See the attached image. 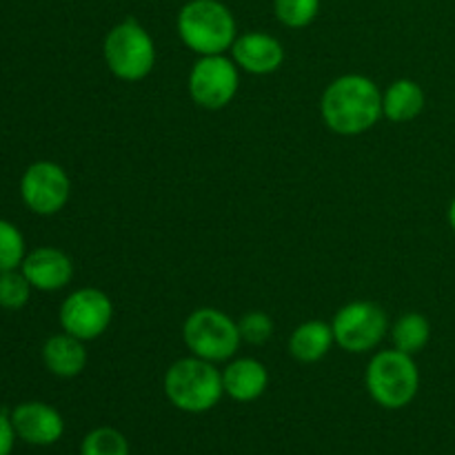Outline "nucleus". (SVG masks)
<instances>
[{"instance_id": "nucleus-25", "label": "nucleus", "mask_w": 455, "mask_h": 455, "mask_svg": "<svg viewBox=\"0 0 455 455\" xmlns=\"http://www.w3.org/2000/svg\"><path fill=\"white\" fill-rule=\"evenodd\" d=\"M447 218H449V225H451V229L455 231V198L451 200V204H449Z\"/></svg>"}, {"instance_id": "nucleus-15", "label": "nucleus", "mask_w": 455, "mask_h": 455, "mask_svg": "<svg viewBox=\"0 0 455 455\" xmlns=\"http://www.w3.org/2000/svg\"><path fill=\"white\" fill-rule=\"evenodd\" d=\"M43 363L58 378L80 376L84 371V367H87L84 342L69 336V333L52 336L43 347Z\"/></svg>"}, {"instance_id": "nucleus-6", "label": "nucleus", "mask_w": 455, "mask_h": 455, "mask_svg": "<svg viewBox=\"0 0 455 455\" xmlns=\"http://www.w3.org/2000/svg\"><path fill=\"white\" fill-rule=\"evenodd\" d=\"M182 336H185V342L191 354L196 358L209 360V363L229 360L238 351L240 342H243L238 323H234L229 315L218 309H212V307L194 311L185 320Z\"/></svg>"}, {"instance_id": "nucleus-3", "label": "nucleus", "mask_w": 455, "mask_h": 455, "mask_svg": "<svg viewBox=\"0 0 455 455\" xmlns=\"http://www.w3.org/2000/svg\"><path fill=\"white\" fill-rule=\"evenodd\" d=\"M164 394L169 403L187 413H204L220 403L225 387L222 373L203 358H182L164 373Z\"/></svg>"}, {"instance_id": "nucleus-2", "label": "nucleus", "mask_w": 455, "mask_h": 455, "mask_svg": "<svg viewBox=\"0 0 455 455\" xmlns=\"http://www.w3.org/2000/svg\"><path fill=\"white\" fill-rule=\"evenodd\" d=\"M178 34L191 52L218 56L235 43L234 13L220 0H189L178 13Z\"/></svg>"}, {"instance_id": "nucleus-20", "label": "nucleus", "mask_w": 455, "mask_h": 455, "mask_svg": "<svg viewBox=\"0 0 455 455\" xmlns=\"http://www.w3.org/2000/svg\"><path fill=\"white\" fill-rule=\"evenodd\" d=\"M25 256V235L20 234L16 225L0 218V274L20 269Z\"/></svg>"}, {"instance_id": "nucleus-13", "label": "nucleus", "mask_w": 455, "mask_h": 455, "mask_svg": "<svg viewBox=\"0 0 455 455\" xmlns=\"http://www.w3.org/2000/svg\"><path fill=\"white\" fill-rule=\"evenodd\" d=\"M231 53H234L235 65L243 67L247 74L256 76L274 74L284 60V49L280 40L262 31H249L235 38V43L231 44Z\"/></svg>"}, {"instance_id": "nucleus-19", "label": "nucleus", "mask_w": 455, "mask_h": 455, "mask_svg": "<svg viewBox=\"0 0 455 455\" xmlns=\"http://www.w3.org/2000/svg\"><path fill=\"white\" fill-rule=\"evenodd\" d=\"M80 455H129V443L120 431L111 427H98L84 435Z\"/></svg>"}, {"instance_id": "nucleus-21", "label": "nucleus", "mask_w": 455, "mask_h": 455, "mask_svg": "<svg viewBox=\"0 0 455 455\" xmlns=\"http://www.w3.org/2000/svg\"><path fill=\"white\" fill-rule=\"evenodd\" d=\"M274 12L283 25L302 29L315 20L320 12V0H274Z\"/></svg>"}, {"instance_id": "nucleus-14", "label": "nucleus", "mask_w": 455, "mask_h": 455, "mask_svg": "<svg viewBox=\"0 0 455 455\" xmlns=\"http://www.w3.org/2000/svg\"><path fill=\"white\" fill-rule=\"evenodd\" d=\"M267 385H269V373H267L265 364L253 358L234 360L222 371L225 394L235 403H253L265 394Z\"/></svg>"}, {"instance_id": "nucleus-8", "label": "nucleus", "mask_w": 455, "mask_h": 455, "mask_svg": "<svg viewBox=\"0 0 455 455\" xmlns=\"http://www.w3.org/2000/svg\"><path fill=\"white\" fill-rule=\"evenodd\" d=\"M238 84L235 62L225 58V53L203 56L189 74V93L203 109L216 111L229 105L238 92Z\"/></svg>"}, {"instance_id": "nucleus-10", "label": "nucleus", "mask_w": 455, "mask_h": 455, "mask_svg": "<svg viewBox=\"0 0 455 455\" xmlns=\"http://www.w3.org/2000/svg\"><path fill=\"white\" fill-rule=\"evenodd\" d=\"M71 182L65 169L52 160L29 164L20 178V196L27 209L38 216H53L67 204Z\"/></svg>"}, {"instance_id": "nucleus-5", "label": "nucleus", "mask_w": 455, "mask_h": 455, "mask_svg": "<svg viewBox=\"0 0 455 455\" xmlns=\"http://www.w3.org/2000/svg\"><path fill=\"white\" fill-rule=\"evenodd\" d=\"M102 53H105V62L111 74L127 83L147 78L156 65L154 38L133 18L118 22L107 34Z\"/></svg>"}, {"instance_id": "nucleus-18", "label": "nucleus", "mask_w": 455, "mask_h": 455, "mask_svg": "<svg viewBox=\"0 0 455 455\" xmlns=\"http://www.w3.org/2000/svg\"><path fill=\"white\" fill-rule=\"evenodd\" d=\"M431 338V324L429 320L422 314H404L395 320L394 329H391V340H394V347L403 354H418L427 347Z\"/></svg>"}, {"instance_id": "nucleus-23", "label": "nucleus", "mask_w": 455, "mask_h": 455, "mask_svg": "<svg viewBox=\"0 0 455 455\" xmlns=\"http://www.w3.org/2000/svg\"><path fill=\"white\" fill-rule=\"evenodd\" d=\"M240 338L249 345H265L274 336V320L262 311H251L244 314L238 323Z\"/></svg>"}, {"instance_id": "nucleus-11", "label": "nucleus", "mask_w": 455, "mask_h": 455, "mask_svg": "<svg viewBox=\"0 0 455 455\" xmlns=\"http://www.w3.org/2000/svg\"><path fill=\"white\" fill-rule=\"evenodd\" d=\"M13 431L34 447H49L65 434L62 416L44 403H22L12 411Z\"/></svg>"}, {"instance_id": "nucleus-24", "label": "nucleus", "mask_w": 455, "mask_h": 455, "mask_svg": "<svg viewBox=\"0 0 455 455\" xmlns=\"http://www.w3.org/2000/svg\"><path fill=\"white\" fill-rule=\"evenodd\" d=\"M16 431H13L12 416L0 411V455H9L13 449V443H16Z\"/></svg>"}, {"instance_id": "nucleus-1", "label": "nucleus", "mask_w": 455, "mask_h": 455, "mask_svg": "<svg viewBox=\"0 0 455 455\" xmlns=\"http://www.w3.org/2000/svg\"><path fill=\"white\" fill-rule=\"evenodd\" d=\"M323 118L340 136H358L382 116V93L367 76L349 74L333 80L323 96Z\"/></svg>"}, {"instance_id": "nucleus-4", "label": "nucleus", "mask_w": 455, "mask_h": 455, "mask_svg": "<svg viewBox=\"0 0 455 455\" xmlns=\"http://www.w3.org/2000/svg\"><path fill=\"white\" fill-rule=\"evenodd\" d=\"M364 380H367L369 394L380 407L403 409L416 398L420 373L411 355L391 349L373 355Z\"/></svg>"}, {"instance_id": "nucleus-12", "label": "nucleus", "mask_w": 455, "mask_h": 455, "mask_svg": "<svg viewBox=\"0 0 455 455\" xmlns=\"http://www.w3.org/2000/svg\"><path fill=\"white\" fill-rule=\"evenodd\" d=\"M20 271L38 291H58L67 287L74 275V265L65 251L56 247H38L22 260Z\"/></svg>"}, {"instance_id": "nucleus-7", "label": "nucleus", "mask_w": 455, "mask_h": 455, "mask_svg": "<svg viewBox=\"0 0 455 455\" xmlns=\"http://www.w3.org/2000/svg\"><path fill=\"white\" fill-rule=\"evenodd\" d=\"M333 338L340 349L349 354H367L382 342L389 329L387 314L373 302H349L331 323Z\"/></svg>"}, {"instance_id": "nucleus-16", "label": "nucleus", "mask_w": 455, "mask_h": 455, "mask_svg": "<svg viewBox=\"0 0 455 455\" xmlns=\"http://www.w3.org/2000/svg\"><path fill=\"white\" fill-rule=\"evenodd\" d=\"M336 342L333 338L331 324L323 323V320H309V323L300 324L296 331L289 338V351L298 363H318L329 354L331 345Z\"/></svg>"}, {"instance_id": "nucleus-17", "label": "nucleus", "mask_w": 455, "mask_h": 455, "mask_svg": "<svg viewBox=\"0 0 455 455\" xmlns=\"http://www.w3.org/2000/svg\"><path fill=\"white\" fill-rule=\"evenodd\" d=\"M425 109V92L416 80H395L385 93H382V116L391 123H409L416 120Z\"/></svg>"}, {"instance_id": "nucleus-22", "label": "nucleus", "mask_w": 455, "mask_h": 455, "mask_svg": "<svg viewBox=\"0 0 455 455\" xmlns=\"http://www.w3.org/2000/svg\"><path fill=\"white\" fill-rule=\"evenodd\" d=\"M31 284L20 269L3 271L0 274V307L9 311L22 309L29 302Z\"/></svg>"}, {"instance_id": "nucleus-9", "label": "nucleus", "mask_w": 455, "mask_h": 455, "mask_svg": "<svg viewBox=\"0 0 455 455\" xmlns=\"http://www.w3.org/2000/svg\"><path fill=\"white\" fill-rule=\"evenodd\" d=\"M114 318V305L100 289H78L60 307V327L69 336L89 342L100 338Z\"/></svg>"}]
</instances>
